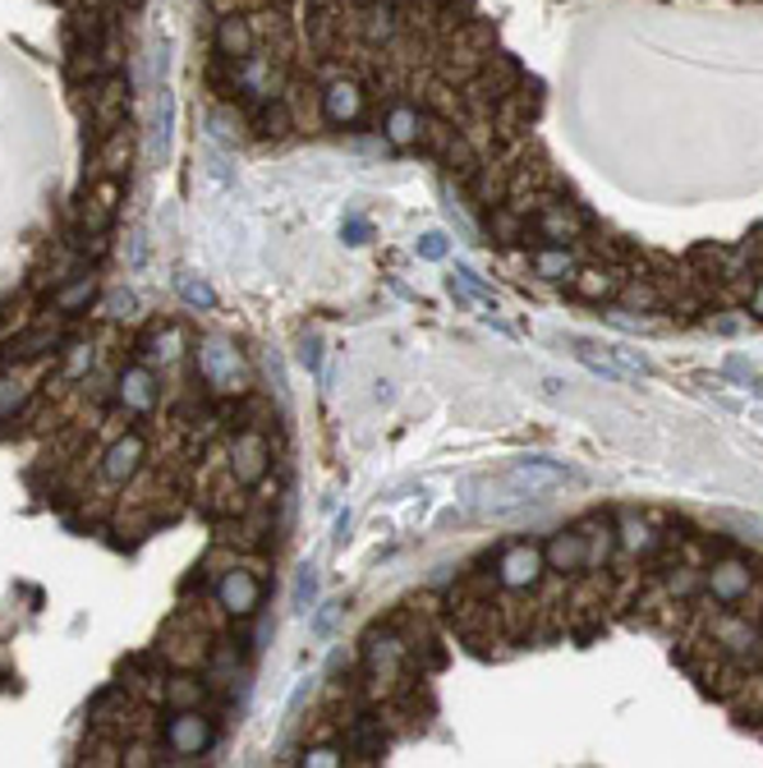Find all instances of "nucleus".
I'll list each match as a JSON object with an SVG mask.
<instances>
[{
	"mask_svg": "<svg viewBox=\"0 0 763 768\" xmlns=\"http://www.w3.org/2000/svg\"><path fill=\"white\" fill-rule=\"evenodd\" d=\"M497 589L502 594H510V599H525V594H533L538 584H543V576H548V562H543V547L538 543H510V547H502V557H497Z\"/></svg>",
	"mask_w": 763,
	"mask_h": 768,
	"instance_id": "f257e3e1",
	"label": "nucleus"
},
{
	"mask_svg": "<svg viewBox=\"0 0 763 768\" xmlns=\"http://www.w3.org/2000/svg\"><path fill=\"white\" fill-rule=\"evenodd\" d=\"M704 589H708V599L713 603H740V599H750V589H754V566L746 557H717L708 570H704Z\"/></svg>",
	"mask_w": 763,
	"mask_h": 768,
	"instance_id": "f03ea898",
	"label": "nucleus"
},
{
	"mask_svg": "<svg viewBox=\"0 0 763 768\" xmlns=\"http://www.w3.org/2000/svg\"><path fill=\"white\" fill-rule=\"evenodd\" d=\"M502 478H506V484L520 493L525 501H538V497H552L556 488H566L571 470L556 465V460H520V465H510Z\"/></svg>",
	"mask_w": 763,
	"mask_h": 768,
	"instance_id": "7ed1b4c3",
	"label": "nucleus"
},
{
	"mask_svg": "<svg viewBox=\"0 0 763 768\" xmlns=\"http://www.w3.org/2000/svg\"><path fill=\"white\" fill-rule=\"evenodd\" d=\"M318 106H322V120L327 125H354L359 116H364V106H368V93L359 87V79H350V74H336L327 87H322V97H318Z\"/></svg>",
	"mask_w": 763,
	"mask_h": 768,
	"instance_id": "20e7f679",
	"label": "nucleus"
},
{
	"mask_svg": "<svg viewBox=\"0 0 763 768\" xmlns=\"http://www.w3.org/2000/svg\"><path fill=\"white\" fill-rule=\"evenodd\" d=\"M423 125H429V111L406 97H391L387 111H382V143L387 147H419Z\"/></svg>",
	"mask_w": 763,
	"mask_h": 768,
	"instance_id": "39448f33",
	"label": "nucleus"
},
{
	"mask_svg": "<svg viewBox=\"0 0 763 768\" xmlns=\"http://www.w3.org/2000/svg\"><path fill=\"white\" fill-rule=\"evenodd\" d=\"M543 562H548V570L552 576H585L589 570V534L579 530H561L556 539H548V547H543Z\"/></svg>",
	"mask_w": 763,
	"mask_h": 768,
	"instance_id": "423d86ee",
	"label": "nucleus"
},
{
	"mask_svg": "<svg viewBox=\"0 0 763 768\" xmlns=\"http://www.w3.org/2000/svg\"><path fill=\"white\" fill-rule=\"evenodd\" d=\"M451 295L465 304V309L483 314V322H492V327H497V332H506V336H510V327L502 322V309H497V295H492V285H488L479 272L456 268V272H451Z\"/></svg>",
	"mask_w": 763,
	"mask_h": 768,
	"instance_id": "0eeeda50",
	"label": "nucleus"
},
{
	"mask_svg": "<svg viewBox=\"0 0 763 768\" xmlns=\"http://www.w3.org/2000/svg\"><path fill=\"white\" fill-rule=\"evenodd\" d=\"M258 47V33H254V19L249 14H226L216 19V56L231 60V64H244Z\"/></svg>",
	"mask_w": 763,
	"mask_h": 768,
	"instance_id": "6e6552de",
	"label": "nucleus"
},
{
	"mask_svg": "<svg viewBox=\"0 0 763 768\" xmlns=\"http://www.w3.org/2000/svg\"><path fill=\"white\" fill-rule=\"evenodd\" d=\"M538 235L552 239V245H575L579 231H585V216H579L575 208H566L561 199H548L543 193V203H538Z\"/></svg>",
	"mask_w": 763,
	"mask_h": 768,
	"instance_id": "1a4fd4ad",
	"label": "nucleus"
},
{
	"mask_svg": "<svg viewBox=\"0 0 763 768\" xmlns=\"http://www.w3.org/2000/svg\"><path fill=\"white\" fill-rule=\"evenodd\" d=\"M400 663H406V645H400L391 630L373 635V640H368V686L373 690H387L396 682Z\"/></svg>",
	"mask_w": 763,
	"mask_h": 768,
	"instance_id": "9d476101",
	"label": "nucleus"
},
{
	"mask_svg": "<svg viewBox=\"0 0 763 768\" xmlns=\"http://www.w3.org/2000/svg\"><path fill=\"white\" fill-rule=\"evenodd\" d=\"M216 599H221V607H226L231 617H254L262 589H258V580L249 576V570H226L221 584H216Z\"/></svg>",
	"mask_w": 763,
	"mask_h": 768,
	"instance_id": "9b49d317",
	"label": "nucleus"
},
{
	"mask_svg": "<svg viewBox=\"0 0 763 768\" xmlns=\"http://www.w3.org/2000/svg\"><path fill=\"white\" fill-rule=\"evenodd\" d=\"M166 745L175 755H203L212 745V722L198 713H175L166 722Z\"/></svg>",
	"mask_w": 763,
	"mask_h": 768,
	"instance_id": "f8f14e48",
	"label": "nucleus"
},
{
	"mask_svg": "<svg viewBox=\"0 0 763 768\" xmlns=\"http://www.w3.org/2000/svg\"><path fill=\"white\" fill-rule=\"evenodd\" d=\"M231 460H235L239 484H258V478L267 474V465H272V451H267V442L258 433H239L235 447H231Z\"/></svg>",
	"mask_w": 763,
	"mask_h": 768,
	"instance_id": "ddd939ff",
	"label": "nucleus"
},
{
	"mask_svg": "<svg viewBox=\"0 0 763 768\" xmlns=\"http://www.w3.org/2000/svg\"><path fill=\"white\" fill-rule=\"evenodd\" d=\"M571 291H575L579 299H589V304H608V299H617V291H621V272H617V268H575Z\"/></svg>",
	"mask_w": 763,
	"mask_h": 768,
	"instance_id": "4468645a",
	"label": "nucleus"
},
{
	"mask_svg": "<svg viewBox=\"0 0 763 768\" xmlns=\"http://www.w3.org/2000/svg\"><path fill=\"white\" fill-rule=\"evenodd\" d=\"M198 368H203V378L212 387H235L239 382V359H235V350L226 341H208L203 355H198Z\"/></svg>",
	"mask_w": 763,
	"mask_h": 768,
	"instance_id": "2eb2a0df",
	"label": "nucleus"
},
{
	"mask_svg": "<svg viewBox=\"0 0 763 768\" xmlns=\"http://www.w3.org/2000/svg\"><path fill=\"white\" fill-rule=\"evenodd\" d=\"M139 460H143V437L139 433H125L120 442L106 451V484H125V478H133Z\"/></svg>",
	"mask_w": 763,
	"mask_h": 768,
	"instance_id": "dca6fc26",
	"label": "nucleus"
},
{
	"mask_svg": "<svg viewBox=\"0 0 763 768\" xmlns=\"http://www.w3.org/2000/svg\"><path fill=\"white\" fill-rule=\"evenodd\" d=\"M125 102H129L125 79H102V83L93 87V120H97V125H116L120 111H125Z\"/></svg>",
	"mask_w": 763,
	"mask_h": 768,
	"instance_id": "f3484780",
	"label": "nucleus"
},
{
	"mask_svg": "<svg viewBox=\"0 0 763 768\" xmlns=\"http://www.w3.org/2000/svg\"><path fill=\"white\" fill-rule=\"evenodd\" d=\"M571 345L579 350V359H585L594 373H602V378H612V382H631V378H635L631 368L617 364V355H612V350L602 345V341H579V336H571Z\"/></svg>",
	"mask_w": 763,
	"mask_h": 768,
	"instance_id": "a211bd4d",
	"label": "nucleus"
},
{
	"mask_svg": "<svg viewBox=\"0 0 763 768\" xmlns=\"http://www.w3.org/2000/svg\"><path fill=\"white\" fill-rule=\"evenodd\" d=\"M152 401H156L152 373H148L143 364L125 368V378H120V405H125V410H152Z\"/></svg>",
	"mask_w": 763,
	"mask_h": 768,
	"instance_id": "6ab92c4d",
	"label": "nucleus"
},
{
	"mask_svg": "<svg viewBox=\"0 0 763 768\" xmlns=\"http://www.w3.org/2000/svg\"><path fill=\"white\" fill-rule=\"evenodd\" d=\"M429 511H433V497L429 493H410L406 501H396L391 507V524H396V534H414L423 520H429Z\"/></svg>",
	"mask_w": 763,
	"mask_h": 768,
	"instance_id": "aec40b11",
	"label": "nucleus"
},
{
	"mask_svg": "<svg viewBox=\"0 0 763 768\" xmlns=\"http://www.w3.org/2000/svg\"><path fill=\"white\" fill-rule=\"evenodd\" d=\"M533 272L543 276V281H571V276H575V253H571V245L538 249V253H533Z\"/></svg>",
	"mask_w": 763,
	"mask_h": 768,
	"instance_id": "412c9836",
	"label": "nucleus"
},
{
	"mask_svg": "<svg viewBox=\"0 0 763 768\" xmlns=\"http://www.w3.org/2000/svg\"><path fill=\"white\" fill-rule=\"evenodd\" d=\"M617 543L625 547V553H654V547H658V539H654V530H648V524L639 520V516H631V511H625L621 516V530H617Z\"/></svg>",
	"mask_w": 763,
	"mask_h": 768,
	"instance_id": "4be33fe9",
	"label": "nucleus"
},
{
	"mask_svg": "<svg viewBox=\"0 0 763 768\" xmlns=\"http://www.w3.org/2000/svg\"><path fill=\"white\" fill-rule=\"evenodd\" d=\"M345 755H359V759H377L382 755V736H377L373 718H359L354 728L345 732Z\"/></svg>",
	"mask_w": 763,
	"mask_h": 768,
	"instance_id": "5701e85b",
	"label": "nucleus"
},
{
	"mask_svg": "<svg viewBox=\"0 0 763 768\" xmlns=\"http://www.w3.org/2000/svg\"><path fill=\"white\" fill-rule=\"evenodd\" d=\"M125 162H129V129H110L102 157H97V170H102V175H120Z\"/></svg>",
	"mask_w": 763,
	"mask_h": 768,
	"instance_id": "b1692460",
	"label": "nucleus"
},
{
	"mask_svg": "<svg viewBox=\"0 0 763 768\" xmlns=\"http://www.w3.org/2000/svg\"><path fill=\"white\" fill-rule=\"evenodd\" d=\"M492 235H497L502 245H520V239H525V216L515 208H492Z\"/></svg>",
	"mask_w": 763,
	"mask_h": 768,
	"instance_id": "393cba45",
	"label": "nucleus"
},
{
	"mask_svg": "<svg viewBox=\"0 0 763 768\" xmlns=\"http://www.w3.org/2000/svg\"><path fill=\"white\" fill-rule=\"evenodd\" d=\"M93 295H97V281L93 276H74L70 291L56 295V309L60 314H79V309H87V299H93Z\"/></svg>",
	"mask_w": 763,
	"mask_h": 768,
	"instance_id": "a878e982",
	"label": "nucleus"
},
{
	"mask_svg": "<svg viewBox=\"0 0 763 768\" xmlns=\"http://www.w3.org/2000/svg\"><path fill=\"white\" fill-rule=\"evenodd\" d=\"M318 603V570L304 566L300 570V580H295V594H290V607L300 612V617H308V607Z\"/></svg>",
	"mask_w": 763,
	"mask_h": 768,
	"instance_id": "bb28decb",
	"label": "nucleus"
},
{
	"mask_svg": "<svg viewBox=\"0 0 763 768\" xmlns=\"http://www.w3.org/2000/svg\"><path fill=\"white\" fill-rule=\"evenodd\" d=\"M175 285H179V295H185V299L193 304V309H216V295H212L208 285L198 281L193 272H179V281H175Z\"/></svg>",
	"mask_w": 763,
	"mask_h": 768,
	"instance_id": "cd10ccee",
	"label": "nucleus"
},
{
	"mask_svg": "<svg viewBox=\"0 0 763 768\" xmlns=\"http://www.w3.org/2000/svg\"><path fill=\"white\" fill-rule=\"evenodd\" d=\"M694 589H704V576H700V570H671V576H667V599H690L694 594Z\"/></svg>",
	"mask_w": 763,
	"mask_h": 768,
	"instance_id": "c85d7f7f",
	"label": "nucleus"
},
{
	"mask_svg": "<svg viewBox=\"0 0 763 768\" xmlns=\"http://www.w3.org/2000/svg\"><path fill=\"white\" fill-rule=\"evenodd\" d=\"M608 350H612V355H617V364H621V368H631V373H639V378H648V373H654V359H648V355H639L635 345H608Z\"/></svg>",
	"mask_w": 763,
	"mask_h": 768,
	"instance_id": "c756f323",
	"label": "nucleus"
},
{
	"mask_svg": "<svg viewBox=\"0 0 763 768\" xmlns=\"http://www.w3.org/2000/svg\"><path fill=\"white\" fill-rule=\"evenodd\" d=\"M446 253H451V245H446V235H442V231H423V235H419V258L446 262Z\"/></svg>",
	"mask_w": 763,
	"mask_h": 768,
	"instance_id": "7c9ffc66",
	"label": "nucleus"
},
{
	"mask_svg": "<svg viewBox=\"0 0 763 768\" xmlns=\"http://www.w3.org/2000/svg\"><path fill=\"white\" fill-rule=\"evenodd\" d=\"M19 405H24V382H19V378H0V420H10Z\"/></svg>",
	"mask_w": 763,
	"mask_h": 768,
	"instance_id": "2f4dec72",
	"label": "nucleus"
},
{
	"mask_svg": "<svg viewBox=\"0 0 763 768\" xmlns=\"http://www.w3.org/2000/svg\"><path fill=\"white\" fill-rule=\"evenodd\" d=\"M345 759V745H313V751L304 755L308 768H331V764H341Z\"/></svg>",
	"mask_w": 763,
	"mask_h": 768,
	"instance_id": "473e14b6",
	"label": "nucleus"
},
{
	"mask_svg": "<svg viewBox=\"0 0 763 768\" xmlns=\"http://www.w3.org/2000/svg\"><path fill=\"white\" fill-rule=\"evenodd\" d=\"M93 368V345H70V364H64V378H83Z\"/></svg>",
	"mask_w": 763,
	"mask_h": 768,
	"instance_id": "72a5a7b5",
	"label": "nucleus"
},
{
	"mask_svg": "<svg viewBox=\"0 0 763 768\" xmlns=\"http://www.w3.org/2000/svg\"><path fill=\"white\" fill-rule=\"evenodd\" d=\"M727 373H731L736 382H746V391H750V387H759V391H763V373H759L754 364H746V359H731V364H727Z\"/></svg>",
	"mask_w": 763,
	"mask_h": 768,
	"instance_id": "f704fd0d",
	"label": "nucleus"
},
{
	"mask_svg": "<svg viewBox=\"0 0 763 768\" xmlns=\"http://www.w3.org/2000/svg\"><path fill=\"white\" fill-rule=\"evenodd\" d=\"M708 327H713V332H723V336H736L740 327H746V318H740V314H708Z\"/></svg>",
	"mask_w": 763,
	"mask_h": 768,
	"instance_id": "c9c22d12",
	"label": "nucleus"
},
{
	"mask_svg": "<svg viewBox=\"0 0 763 768\" xmlns=\"http://www.w3.org/2000/svg\"><path fill=\"white\" fill-rule=\"evenodd\" d=\"M336 622H341V603H327V607L318 612V622H313V630H318V635H331Z\"/></svg>",
	"mask_w": 763,
	"mask_h": 768,
	"instance_id": "e433bc0d",
	"label": "nucleus"
},
{
	"mask_svg": "<svg viewBox=\"0 0 763 768\" xmlns=\"http://www.w3.org/2000/svg\"><path fill=\"white\" fill-rule=\"evenodd\" d=\"M746 314H750L754 322H763V276L750 285V295H746Z\"/></svg>",
	"mask_w": 763,
	"mask_h": 768,
	"instance_id": "4c0bfd02",
	"label": "nucleus"
},
{
	"mask_svg": "<svg viewBox=\"0 0 763 768\" xmlns=\"http://www.w3.org/2000/svg\"><path fill=\"white\" fill-rule=\"evenodd\" d=\"M300 359H304V364H308L313 373H318V368H322V355H318V341H304V355H300Z\"/></svg>",
	"mask_w": 763,
	"mask_h": 768,
	"instance_id": "58836bf2",
	"label": "nucleus"
},
{
	"mask_svg": "<svg viewBox=\"0 0 763 768\" xmlns=\"http://www.w3.org/2000/svg\"><path fill=\"white\" fill-rule=\"evenodd\" d=\"M110 314H133V295H125V291L110 295Z\"/></svg>",
	"mask_w": 763,
	"mask_h": 768,
	"instance_id": "ea45409f",
	"label": "nucleus"
},
{
	"mask_svg": "<svg viewBox=\"0 0 763 768\" xmlns=\"http://www.w3.org/2000/svg\"><path fill=\"white\" fill-rule=\"evenodd\" d=\"M129 262H133V268L143 262V235H129Z\"/></svg>",
	"mask_w": 763,
	"mask_h": 768,
	"instance_id": "a19ab883",
	"label": "nucleus"
},
{
	"mask_svg": "<svg viewBox=\"0 0 763 768\" xmlns=\"http://www.w3.org/2000/svg\"><path fill=\"white\" fill-rule=\"evenodd\" d=\"M345 539H350V511H345L341 520H336V547H341Z\"/></svg>",
	"mask_w": 763,
	"mask_h": 768,
	"instance_id": "79ce46f5",
	"label": "nucleus"
},
{
	"mask_svg": "<svg viewBox=\"0 0 763 768\" xmlns=\"http://www.w3.org/2000/svg\"><path fill=\"white\" fill-rule=\"evenodd\" d=\"M740 414H746L750 424H759V428H763V405H740Z\"/></svg>",
	"mask_w": 763,
	"mask_h": 768,
	"instance_id": "37998d69",
	"label": "nucleus"
},
{
	"mask_svg": "<svg viewBox=\"0 0 763 768\" xmlns=\"http://www.w3.org/2000/svg\"><path fill=\"white\" fill-rule=\"evenodd\" d=\"M368 235V226L364 222H354V226H345V239H364Z\"/></svg>",
	"mask_w": 763,
	"mask_h": 768,
	"instance_id": "c03bdc74",
	"label": "nucleus"
}]
</instances>
